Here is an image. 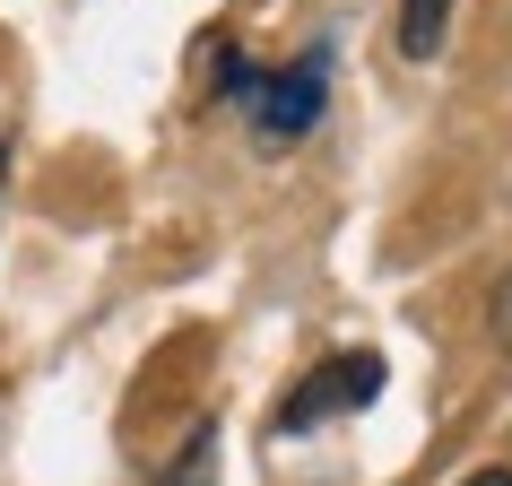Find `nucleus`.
Wrapping results in <instances>:
<instances>
[{"mask_svg": "<svg viewBox=\"0 0 512 486\" xmlns=\"http://www.w3.org/2000/svg\"><path fill=\"white\" fill-rule=\"evenodd\" d=\"M217 87H226V105L252 122V131L270 139H304L313 122H322V96H330V53L313 44V53L296 61V70H252L243 53H217Z\"/></svg>", "mask_w": 512, "mask_h": 486, "instance_id": "obj_1", "label": "nucleus"}, {"mask_svg": "<svg viewBox=\"0 0 512 486\" xmlns=\"http://www.w3.org/2000/svg\"><path fill=\"white\" fill-rule=\"evenodd\" d=\"M382 391V356H330V365H313V374L278 400V434H313L322 417H348V408H365Z\"/></svg>", "mask_w": 512, "mask_h": 486, "instance_id": "obj_2", "label": "nucleus"}, {"mask_svg": "<svg viewBox=\"0 0 512 486\" xmlns=\"http://www.w3.org/2000/svg\"><path fill=\"white\" fill-rule=\"evenodd\" d=\"M452 44V0H400V61H443Z\"/></svg>", "mask_w": 512, "mask_h": 486, "instance_id": "obj_3", "label": "nucleus"}, {"mask_svg": "<svg viewBox=\"0 0 512 486\" xmlns=\"http://www.w3.org/2000/svg\"><path fill=\"white\" fill-rule=\"evenodd\" d=\"M209 452H217L209 434H191V452L174 460V469H165V486H217V469H209Z\"/></svg>", "mask_w": 512, "mask_h": 486, "instance_id": "obj_4", "label": "nucleus"}, {"mask_svg": "<svg viewBox=\"0 0 512 486\" xmlns=\"http://www.w3.org/2000/svg\"><path fill=\"white\" fill-rule=\"evenodd\" d=\"M486 322H495V348L512 356V270H504V287H495V313H486Z\"/></svg>", "mask_w": 512, "mask_h": 486, "instance_id": "obj_5", "label": "nucleus"}, {"mask_svg": "<svg viewBox=\"0 0 512 486\" xmlns=\"http://www.w3.org/2000/svg\"><path fill=\"white\" fill-rule=\"evenodd\" d=\"M460 486H512V469H469Z\"/></svg>", "mask_w": 512, "mask_h": 486, "instance_id": "obj_6", "label": "nucleus"}, {"mask_svg": "<svg viewBox=\"0 0 512 486\" xmlns=\"http://www.w3.org/2000/svg\"><path fill=\"white\" fill-rule=\"evenodd\" d=\"M0 426H9V408H0Z\"/></svg>", "mask_w": 512, "mask_h": 486, "instance_id": "obj_7", "label": "nucleus"}]
</instances>
